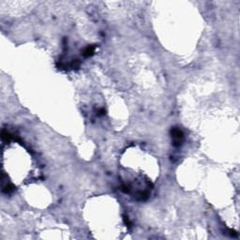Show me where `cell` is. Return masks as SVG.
<instances>
[{"instance_id":"cell-2","label":"cell","mask_w":240,"mask_h":240,"mask_svg":"<svg viewBox=\"0 0 240 240\" xmlns=\"http://www.w3.org/2000/svg\"><path fill=\"white\" fill-rule=\"evenodd\" d=\"M94 51H95V47L94 46H88L86 49L85 53H83V55H85V56H90V55H92L94 54Z\"/></svg>"},{"instance_id":"cell-1","label":"cell","mask_w":240,"mask_h":240,"mask_svg":"<svg viewBox=\"0 0 240 240\" xmlns=\"http://www.w3.org/2000/svg\"><path fill=\"white\" fill-rule=\"evenodd\" d=\"M172 134H173V138H174V145L175 146H178L181 145L182 139L184 137L183 132L180 129H175L174 130H172Z\"/></svg>"}]
</instances>
